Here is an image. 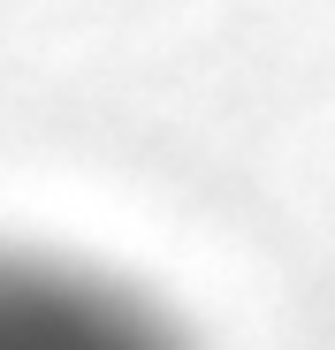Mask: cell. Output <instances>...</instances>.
Here are the masks:
<instances>
[{
  "instance_id": "cell-1",
  "label": "cell",
  "mask_w": 335,
  "mask_h": 350,
  "mask_svg": "<svg viewBox=\"0 0 335 350\" xmlns=\"http://www.w3.org/2000/svg\"><path fill=\"white\" fill-rule=\"evenodd\" d=\"M0 350H206L152 282L69 244L0 237Z\"/></svg>"
}]
</instances>
